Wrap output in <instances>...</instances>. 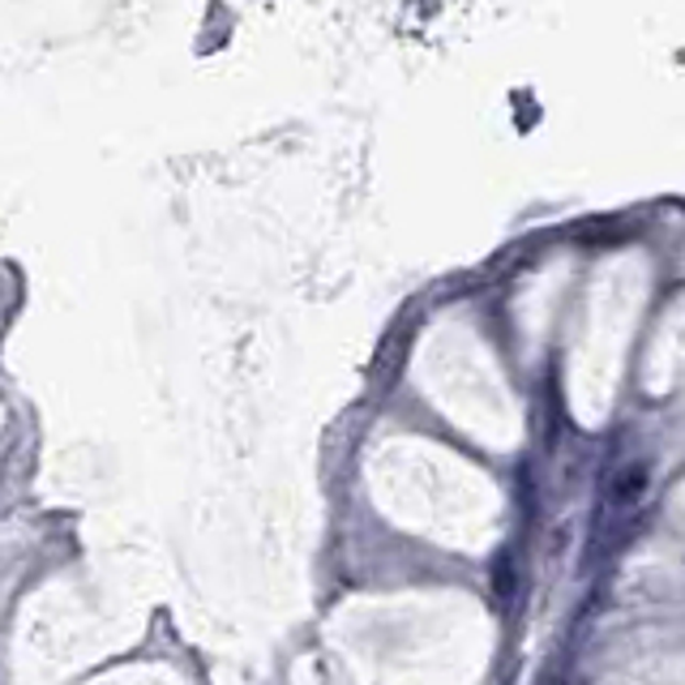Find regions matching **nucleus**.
I'll return each instance as SVG.
<instances>
[{
  "label": "nucleus",
  "mask_w": 685,
  "mask_h": 685,
  "mask_svg": "<svg viewBox=\"0 0 685 685\" xmlns=\"http://www.w3.org/2000/svg\"><path fill=\"white\" fill-rule=\"evenodd\" d=\"M647 480H651V467H647V463L626 467V472L617 476V484H612V501H617V506H634L647 493Z\"/></svg>",
  "instance_id": "nucleus-1"
}]
</instances>
